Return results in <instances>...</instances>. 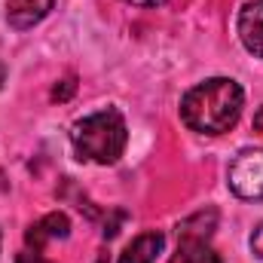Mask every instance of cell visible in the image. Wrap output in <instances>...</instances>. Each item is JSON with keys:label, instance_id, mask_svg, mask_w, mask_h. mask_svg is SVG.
Wrapping results in <instances>:
<instances>
[{"label": "cell", "instance_id": "obj_1", "mask_svg": "<svg viewBox=\"0 0 263 263\" xmlns=\"http://www.w3.org/2000/svg\"><path fill=\"white\" fill-rule=\"evenodd\" d=\"M245 92L230 77H211L181 98V120L199 135H223L242 117Z\"/></svg>", "mask_w": 263, "mask_h": 263}, {"label": "cell", "instance_id": "obj_2", "mask_svg": "<svg viewBox=\"0 0 263 263\" xmlns=\"http://www.w3.org/2000/svg\"><path fill=\"white\" fill-rule=\"evenodd\" d=\"M129 144L126 120L117 107L95 110L70 126V147L77 159L95 162V165H114Z\"/></svg>", "mask_w": 263, "mask_h": 263}, {"label": "cell", "instance_id": "obj_3", "mask_svg": "<svg viewBox=\"0 0 263 263\" xmlns=\"http://www.w3.org/2000/svg\"><path fill=\"white\" fill-rule=\"evenodd\" d=\"M227 184L239 199L263 202V150H242L227 172Z\"/></svg>", "mask_w": 263, "mask_h": 263}, {"label": "cell", "instance_id": "obj_4", "mask_svg": "<svg viewBox=\"0 0 263 263\" xmlns=\"http://www.w3.org/2000/svg\"><path fill=\"white\" fill-rule=\"evenodd\" d=\"M67 236H70V220H67V214L65 211H49V214H43L37 223H31V227L25 230V245H28V251L43 254V248H46L49 242L67 239Z\"/></svg>", "mask_w": 263, "mask_h": 263}, {"label": "cell", "instance_id": "obj_5", "mask_svg": "<svg viewBox=\"0 0 263 263\" xmlns=\"http://www.w3.org/2000/svg\"><path fill=\"white\" fill-rule=\"evenodd\" d=\"M236 34L242 40V46L263 59V0H251L239 9V18H236Z\"/></svg>", "mask_w": 263, "mask_h": 263}, {"label": "cell", "instance_id": "obj_6", "mask_svg": "<svg viewBox=\"0 0 263 263\" xmlns=\"http://www.w3.org/2000/svg\"><path fill=\"white\" fill-rule=\"evenodd\" d=\"M55 0H9L6 3V22L15 31H28L34 25H40L49 12H52Z\"/></svg>", "mask_w": 263, "mask_h": 263}, {"label": "cell", "instance_id": "obj_7", "mask_svg": "<svg viewBox=\"0 0 263 263\" xmlns=\"http://www.w3.org/2000/svg\"><path fill=\"white\" fill-rule=\"evenodd\" d=\"M162 245H165V236L156 230H147L126 245V251L120 254V263H153L156 254L162 251Z\"/></svg>", "mask_w": 263, "mask_h": 263}, {"label": "cell", "instance_id": "obj_8", "mask_svg": "<svg viewBox=\"0 0 263 263\" xmlns=\"http://www.w3.org/2000/svg\"><path fill=\"white\" fill-rule=\"evenodd\" d=\"M168 263H220V254L205 239H181Z\"/></svg>", "mask_w": 263, "mask_h": 263}, {"label": "cell", "instance_id": "obj_9", "mask_svg": "<svg viewBox=\"0 0 263 263\" xmlns=\"http://www.w3.org/2000/svg\"><path fill=\"white\" fill-rule=\"evenodd\" d=\"M214 227H217V211L214 208H205V211L187 217L178 227V239H205L208 242V236L214 233Z\"/></svg>", "mask_w": 263, "mask_h": 263}, {"label": "cell", "instance_id": "obj_10", "mask_svg": "<svg viewBox=\"0 0 263 263\" xmlns=\"http://www.w3.org/2000/svg\"><path fill=\"white\" fill-rule=\"evenodd\" d=\"M77 92V80L73 77H65L52 86V101H70V95Z\"/></svg>", "mask_w": 263, "mask_h": 263}, {"label": "cell", "instance_id": "obj_11", "mask_svg": "<svg viewBox=\"0 0 263 263\" xmlns=\"http://www.w3.org/2000/svg\"><path fill=\"white\" fill-rule=\"evenodd\" d=\"M248 245H251V254H254L257 260H263V220L257 223V230L251 233V239H248Z\"/></svg>", "mask_w": 263, "mask_h": 263}, {"label": "cell", "instance_id": "obj_12", "mask_svg": "<svg viewBox=\"0 0 263 263\" xmlns=\"http://www.w3.org/2000/svg\"><path fill=\"white\" fill-rule=\"evenodd\" d=\"M120 220H126V211H114V220H110V223H104V239H107V242L120 233Z\"/></svg>", "mask_w": 263, "mask_h": 263}, {"label": "cell", "instance_id": "obj_13", "mask_svg": "<svg viewBox=\"0 0 263 263\" xmlns=\"http://www.w3.org/2000/svg\"><path fill=\"white\" fill-rule=\"evenodd\" d=\"M15 263H49V260H43L37 251H22V254L15 257Z\"/></svg>", "mask_w": 263, "mask_h": 263}, {"label": "cell", "instance_id": "obj_14", "mask_svg": "<svg viewBox=\"0 0 263 263\" xmlns=\"http://www.w3.org/2000/svg\"><path fill=\"white\" fill-rule=\"evenodd\" d=\"M129 3H135V6H147V9H150V6H162L165 0H129Z\"/></svg>", "mask_w": 263, "mask_h": 263}, {"label": "cell", "instance_id": "obj_15", "mask_svg": "<svg viewBox=\"0 0 263 263\" xmlns=\"http://www.w3.org/2000/svg\"><path fill=\"white\" fill-rule=\"evenodd\" d=\"M254 132H263V107L254 114Z\"/></svg>", "mask_w": 263, "mask_h": 263}, {"label": "cell", "instance_id": "obj_16", "mask_svg": "<svg viewBox=\"0 0 263 263\" xmlns=\"http://www.w3.org/2000/svg\"><path fill=\"white\" fill-rule=\"evenodd\" d=\"M3 83H6V65L0 62V86H3Z\"/></svg>", "mask_w": 263, "mask_h": 263}, {"label": "cell", "instance_id": "obj_17", "mask_svg": "<svg viewBox=\"0 0 263 263\" xmlns=\"http://www.w3.org/2000/svg\"><path fill=\"white\" fill-rule=\"evenodd\" d=\"M98 263H107V257H104V254H101V257H98Z\"/></svg>", "mask_w": 263, "mask_h": 263}, {"label": "cell", "instance_id": "obj_18", "mask_svg": "<svg viewBox=\"0 0 263 263\" xmlns=\"http://www.w3.org/2000/svg\"><path fill=\"white\" fill-rule=\"evenodd\" d=\"M0 242H3V233H0Z\"/></svg>", "mask_w": 263, "mask_h": 263}]
</instances>
